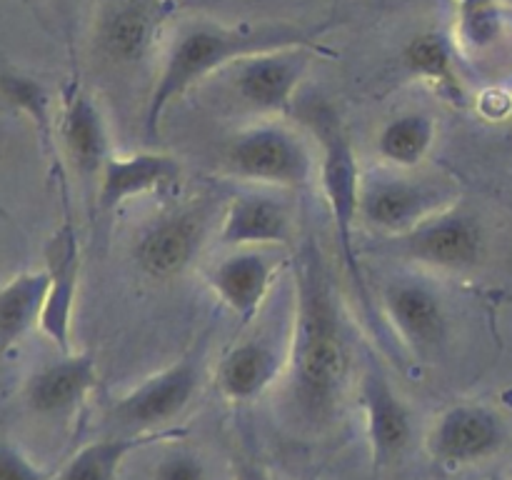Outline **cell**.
Returning a JSON list of instances; mask_svg holds the SVG:
<instances>
[{"label": "cell", "instance_id": "obj_1", "mask_svg": "<svg viewBox=\"0 0 512 480\" xmlns=\"http://www.w3.org/2000/svg\"><path fill=\"white\" fill-rule=\"evenodd\" d=\"M353 355L340 303L313 240L295 258V310L290 323L288 390L310 420L333 415L348 388Z\"/></svg>", "mask_w": 512, "mask_h": 480}, {"label": "cell", "instance_id": "obj_2", "mask_svg": "<svg viewBox=\"0 0 512 480\" xmlns=\"http://www.w3.org/2000/svg\"><path fill=\"white\" fill-rule=\"evenodd\" d=\"M318 35L320 30L295 28L288 23L223 25L213 20H195L183 25L170 40L168 53L148 95L145 133L150 140L158 138L160 120L170 105L210 75L268 50L295 48V45L315 48Z\"/></svg>", "mask_w": 512, "mask_h": 480}, {"label": "cell", "instance_id": "obj_3", "mask_svg": "<svg viewBox=\"0 0 512 480\" xmlns=\"http://www.w3.org/2000/svg\"><path fill=\"white\" fill-rule=\"evenodd\" d=\"M305 120H308L310 130L318 140V178L325 203H328L330 215H333L340 255H343L350 280L358 285L360 295L365 298L363 270H360L358 250H355V223L360 218L358 198L363 173L358 168L353 143H350L348 130L340 123V115L328 103H310Z\"/></svg>", "mask_w": 512, "mask_h": 480}, {"label": "cell", "instance_id": "obj_4", "mask_svg": "<svg viewBox=\"0 0 512 480\" xmlns=\"http://www.w3.org/2000/svg\"><path fill=\"white\" fill-rule=\"evenodd\" d=\"M223 165L233 178L268 188H308L318 175L308 140L280 120H260L230 135Z\"/></svg>", "mask_w": 512, "mask_h": 480}, {"label": "cell", "instance_id": "obj_5", "mask_svg": "<svg viewBox=\"0 0 512 480\" xmlns=\"http://www.w3.org/2000/svg\"><path fill=\"white\" fill-rule=\"evenodd\" d=\"M455 205L448 180L415 170H370L360 178L358 215L368 228L398 238Z\"/></svg>", "mask_w": 512, "mask_h": 480}, {"label": "cell", "instance_id": "obj_6", "mask_svg": "<svg viewBox=\"0 0 512 480\" xmlns=\"http://www.w3.org/2000/svg\"><path fill=\"white\" fill-rule=\"evenodd\" d=\"M205 338L198 345L145 378L110 408V420L128 433L165 430L170 420L180 418L190 408L203 383Z\"/></svg>", "mask_w": 512, "mask_h": 480}, {"label": "cell", "instance_id": "obj_7", "mask_svg": "<svg viewBox=\"0 0 512 480\" xmlns=\"http://www.w3.org/2000/svg\"><path fill=\"white\" fill-rule=\"evenodd\" d=\"M395 250L413 263L445 273H470L485 258V228L470 210L450 205L410 233L393 238Z\"/></svg>", "mask_w": 512, "mask_h": 480}, {"label": "cell", "instance_id": "obj_8", "mask_svg": "<svg viewBox=\"0 0 512 480\" xmlns=\"http://www.w3.org/2000/svg\"><path fill=\"white\" fill-rule=\"evenodd\" d=\"M508 443L503 415L485 403L450 405L428 433V453L450 470L470 468L498 455Z\"/></svg>", "mask_w": 512, "mask_h": 480}, {"label": "cell", "instance_id": "obj_9", "mask_svg": "<svg viewBox=\"0 0 512 480\" xmlns=\"http://www.w3.org/2000/svg\"><path fill=\"white\" fill-rule=\"evenodd\" d=\"M315 48H278L250 55L233 68V88L245 105L263 115H288L308 75Z\"/></svg>", "mask_w": 512, "mask_h": 480}, {"label": "cell", "instance_id": "obj_10", "mask_svg": "<svg viewBox=\"0 0 512 480\" xmlns=\"http://www.w3.org/2000/svg\"><path fill=\"white\" fill-rule=\"evenodd\" d=\"M283 263L275 248H233L208 270V285L235 318L253 323Z\"/></svg>", "mask_w": 512, "mask_h": 480}, {"label": "cell", "instance_id": "obj_11", "mask_svg": "<svg viewBox=\"0 0 512 480\" xmlns=\"http://www.w3.org/2000/svg\"><path fill=\"white\" fill-rule=\"evenodd\" d=\"M360 408L375 470L390 468L413 443V415L375 363H368L360 380Z\"/></svg>", "mask_w": 512, "mask_h": 480}, {"label": "cell", "instance_id": "obj_12", "mask_svg": "<svg viewBox=\"0 0 512 480\" xmlns=\"http://www.w3.org/2000/svg\"><path fill=\"white\" fill-rule=\"evenodd\" d=\"M383 308L395 335L415 355L438 350L448 338L445 303L430 285L400 278L385 288Z\"/></svg>", "mask_w": 512, "mask_h": 480}, {"label": "cell", "instance_id": "obj_13", "mask_svg": "<svg viewBox=\"0 0 512 480\" xmlns=\"http://www.w3.org/2000/svg\"><path fill=\"white\" fill-rule=\"evenodd\" d=\"M295 235L293 213L288 203L273 193L235 195L220 220L218 243L225 250L233 248H280L288 245Z\"/></svg>", "mask_w": 512, "mask_h": 480}, {"label": "cell", "instance_id": "obj_14", "mask_svg": "<svg viewBox=\"0 0 512 480\" xmlns=\"http://www.w3.org/2000/svg\"><path fill=\"white\" fill-rule=\"evenodd\" d=\"M288 348H280L273 335H250L235 343L220 358L215 383L230 403L258 400L288 368Z\"/></svg>", "mask_w": 512, "mask_h": 480}, {"label": "cell", "instance_id": "obj_15", "mask_svg": "<svg viewBox=\"0 0 512 480\" xmlns=\"http://www.w3.org/2000/svg\"><path fill=\"white\" fill-rule=\"evenodd\" d=\"M50 288L45 298L40 330L55 343L60 353H70L73 340V310L80 283V245L73 225L65 223L48 245Z\"/></svg>", "mask_w": 512, "mask_h": 480}, {"label": "cell", "instance_id": "obj_16", "mask_svg": "<svg viewBox=\"0 0 512 480\" xmlns=\"http://www.w3.org/2000/svg\"><path fill=\"white\" fill-rule=\"evenodd\" d=\"M183 180V163L165 153H133L110 155L98 175V205L115 210L130 198L150 193H163Z\"/></svg>", "mask_w": 512, "mask_h": 480}, {"label": "cell", "instance_id": "obj_17", "mask_svg": "<svg viewBox=\"0 0 512 480\" xmlns=\"http://www.w3.org/2000/svg\"><path fill=\"white\" fill-rule=\"evenodd\" d=\"M203 245V218L195 210H178L155 220L135 245V260L155 280L183 273Z\"/></svg>", "mask_w": 512, "mask_h": 480}, {"label": "cell", "instance_id": "obj_18", "mask_svg": "<svg viewBox=\"0 0 512 480\" xmlns=\"http://www.w3.org/2000/svg\"><path fill=\"white\" fill-rule=\"evenodd\" d=\"M58 133L73 168L83 178H98L110 160V133L103 108L85 90H70L65 98Z\"/></svg>", "mask_w": 512, "mask_h": 480}, {"label": "cell", "instance_id": "obj_19", "mask_svg": "<svg viewBox=\"0 0 512 480\" xmlns=\"http://www.w3.org/2000/svg\"><path fill=\"white\" fill-rule=\"evenodd\" d=\"M98 385L93 353H63L30 378L28 405L40 415H65L78 408Z\"/></svg>", "mask_w": 512, "mask_h": 480}, {"label": "cell", "instance_id": "obj_20", "mask_svg": "<svg viewBox=\"0 0 512 480\" xmlns=\"http://www.w3.org/2000/svg\"><path fill=\"white\" fill-rule=\"evenodd\" d=\"M183 435V428H165L150 430V433H128L93 440V443L83 445V448L65 463L58 480H118L120 468H123L125 460H128L130 455L148 448V445L160 443V440L183 438Z\"/></svg>", "mask_w": 512, "mask_h": 480}, {"label": "cell", "instance_id": "obj_21", "mask_svg": "<svg viewBox=\"0 0 512 480\" xmlns=\"http://www.w3.org/2000/svg\"><path fill=\"white\" fill-rule=\"evenodd\" d=\"M48 288V268L15 275L0 288V350L10 348L30 328L40 325Z\"/></svg>", "mask_w": 512, "mask_h": 480}, {"label": "cell", "instance_id": "obj_22", "mask_svg": "<svg viewBox=\"0 0 512 480\" xmlns=\"http://www.w3.org/2000/svg\"><path fill=\"white\" fill-rule=\"evenodd\" d=\"M438 123L425 110H408L383 125L378 135V153L390 168L418 170L433 150Z\"/></svg>", "mask_w": 512, "mask_h": 480}, {"label": "cell", "instance_id": "obj_23", "mask_svg": "<svg viewBox=\"0 0 512 480\" xmlns=\"http://www.w3.org/2000/svg\"><path fill=\"white\" fill-rule=\"evenodd\" d=\"M155 30V5L150 0H128L108 10L100 23V48L115 63H133L150 45Z\"/></svg>", "mask_w": 512, "mask_h": 480}, {"label": "cell", "instance_id": "obj_24", "mask_svg": "<svg viewBox=\"0 0 512 480\" xmlns=\"http://www.w3.org/2000/svg\"><path fill=\"white\" fill-rule=\"evenodd\" d=\"M403 63L415 78L428 83L443 98L455 100V103L465 100V90L458 75V63H455L453 43L443 33L428 30V33L415 35L405 45Z\"/></svg>", "mask_w": 512, "mask_h": 480}, {"label": "cell", "instance_id": "obj_25", "mask_svg": "<svg viewBox=\"0 0 512 480\" xmlns=\"http://www.w3.org/2000/svg\"><path fill=\"white\" fill-rule=\"evenodd\" d=\"M0 95L33 120L40 138L50 143V130H53V118H50V93L43 83H38L30 75L18 73V70L0 65Z\"/></svg>", "mask_w": 512, "mask_h": 480}, {"label": "cell", "instance_id": "obj_26", "mask_svg": "<svg viewBox=\"0 0 512 480\" xmlns=\"http://www.w3.org/2000/svg\"><path fill=\"white\" fill-rule=\"evenodd\" d=\"M153 480H208V468L200 455L190 450H173L155 463Z\"/></svg>", "mask_w": 512, "mask_h": 480}, {"label": "cell", "instance_id": "obj_27", "mask_svg": "<svg viewBox=\"0 0 512 480\" xmlns=\"http://www.w3.org/2000/svg\"><path fill=\"white\" fill-rule=\"evenodd\" d=\"M0 480H50V473L15 445H0Z\"/></svg>", "mask_w": 512, "mask_h": 480}, {"label": "cell", "instance_id": "obj_28", "mask_svg": "<svg viewBox=\"0 0 512 480\" xmlns=\"http://www.w3.org/2000/svg\"><path fill=\"white\" fill-rule=\"evenodd\" d=\"M235 480H270V475L250 460H238L235 463Z\"/></svg>", "mask_w": 512, "mask_h": 480}]
</instances>
